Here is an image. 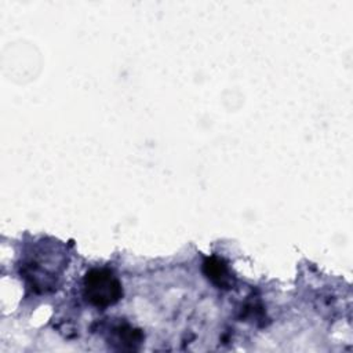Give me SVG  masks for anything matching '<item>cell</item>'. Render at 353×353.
<instances>
[{"mask_svg":"<svg viewBox=\"0 0 353 353\" xmlns=\"http://www.w3.org/2000/svg\"><path fill=\"white\" fill-rule=\"evenodd\" d=\"M84 294L87 301L97 307L114 305L123 294L120 281L105 269H94L84 279Z\"/></svg>","mask_w":353,"mask_h":353,"instance_id":"1","label":"cell"},{"mask_svg":"<svg viewBox=\"0 0 353 353\" xmlns=\"http://www.w3.org/2000/svg\"><path fill=\"white\" fill-rule=\"evenodd\" d=\"M204 272L207 274V277L215 283L216 285H228L230 283V277H229V272L226 265L218 259V258H211L207 259L204 262Z\"/></svg>","mask_w":353,"mask_h":353,"instance_id":"2","label":"cell"}]
</instances>
